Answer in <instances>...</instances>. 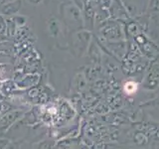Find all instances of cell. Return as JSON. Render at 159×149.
<instances>
[]
</instances>
